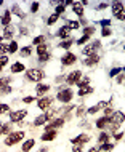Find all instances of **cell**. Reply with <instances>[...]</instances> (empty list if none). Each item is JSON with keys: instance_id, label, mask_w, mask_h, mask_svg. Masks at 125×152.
Instances as JSON below:
<instances>
[{"instance_id": "6da1fadb", "label": "cell", "mask_w": 125, "mask_h": 152, "mask_svg": "<svg viewBox=\"0 0 125 152\" xmlns=\"http://www.w3.org/2000/svg\"><path fill=\"white\" fill-rule=\"evenodd\" d=\"M58 94H56V99L58 101H61L62 104H68V102L72 101V98H74V91L71 88L68 87H58Z\"/></svg>"}, {"instance_id": "7a4b0ae2", "label": "cell", "mask_w": 125, "mask_h": 152, "mask_svg": "<svg viewBox=\"0 0 125 152\" xmlns=\"http://www.w3.org/2000/svg\"><path fill=\"white\" fill-rule=\"evenodd\" d=\"M24 136H26V133H24L23 130H19V131H13V133H10L8 136L5 138V146H15V144H18V142H21L24 139Z\"/></svg>"}, {"instance_id": "3957f363", "label": "cell", "mask_w": 125, "mask_h": 152, "mask_svg": "<svg viewBox=\"0 0 125 152\" xmlns=\"http://www.w3.org/2000/svg\"><path fill=\"white\" fill-rule=\"evenodd\" d=\"M45 77V72L42 71V69H29V71H26V79L29 82H35V83H40L42 80H43Z\"/></svg>"}, {"instance_id": "277c9868", "label": "cell", "mask_w": 125, "mask_h": 152, "mask_svg": "<svg viewBox=\"0 0 125 152\" xmlns=\"http://www.w3.org/2000/svg\"><path fill=\"white\" fill-rule=\"evenodd\" d=\"M112 15L119 21H125V5L122 2H112Z\"/></svg>"}, {"instance_id": "5b68a950", "label": "cell", "mask_w": 125, "mask_h": 152, "mask_svg": "<svg viewBox=\"0 0 125 152\" xmlns=\"http://www.w3.org/2000/svg\"><path fill=\"white\" fill-rule=\"evenodd\" d=\"M99 48H101V42H99V40H95L93 43L85 45V47H83V50H82V53L85 56H90V55H95L96 50H99Z\"/></svg>"}, {"instance_id": "8992f818", "label": "cell", "mask_w": 125, "mask_h": 152, "mask_svg": "<svg viewBox=\"0 0 125 152\" xmlns=\"http://www.w3.org/2000/svg\"><path fill=\"white\" fill-rule=\"evenodd\" d=\"M27 114H29V112H27L26 109L15 110V112L10 114V122H11V123H19V122H23V118H26Z\"/></svg>"}, {"instance_id": "52a82bcc", "label": "cell", "mask_w": 125, "mask_h": 152, "mask_svg": "<svg viewBox=\"0 0 125 152\" xmlns=\"http://www.w3.org/2000/svg\"><path fill=\"white\" fill-rule=\"evenodd\" d=\"M10 82H11V77H2V75H0V94L11 93Z\"/></svg>"}, {"instance_id": "ba28073f", "label": "cell", "mask_w": 125, "mask_h": 152, "mask_svg": "<svg viewBox=\"0 0 125 152\" xmlns=\"http://www.w3.org/2000/svg\"><path fill=\"white\" fill-rule=\"evenodd\" d=\"M107 118H109L111 123H115V125H122V123L125 122V114L122 112V110H114V112H112Z\"/></svg>"}, {"instance_id": "9c48e42d", "label": "cell", "mask_w": 125, "mask_h": 152, "mask_svg": "<svg viewBox=\"0 0 125 152\" xmlns=\"http://www.w3.org/2000/svg\"><path fill=\"white\" fill-rule=\"evenodd\" d=\"M82 77H83L82 71H79V69H77V71H72L68 77H66V82H68V85H77L79 82H80Z\"/></svg>"}, {"instance_id": "30bf717a", "label": "cell", "mask_w": 125, "mask_h": 152, "mask_svg": "<svg viewBox=\"0 0 125 152\" xmlns=\"http://www.w3.org/2000/svg\"><path fill=\"white\" fill-rule=\"evenodd\" d=\"M53 98L51 96H43V98H40L39 101H37V107L42 109V110H45V109H50L51 107V104H53Z\"/></svg>"}, {"instance_id": "8fae6325", "label": "cell", "mask_w": 125, "mask_h": 152, "mask_svg": "<svg viewBox=\"0 0 125 152\" xmlns=\"http://www.w3.org/2000/svg\"><path fill=\"white\" fill-rule=\"evenodd\" d=\"M66 118L64 117H60V118H53V120H50V123H47V126H45V131H50V130H56L60 128V126L64 125Z\"/></svg>"}, {"instance_id": "7c38bea8", "label": "cell", "mask_w": 125, "mask_h": 152, "mask_svg": "<svg viewBox=\"0 0 125 152\" xmlns=\"http://www.w3.org/2000/svg\"><path fill=\"white\" fill-rule=\"evenodd\" d=\"M90 141H91V136L87 134V133H82V134H79V136L71 139V142H72V144H77V146H83V144H87V142H90Z\"/></svg>"}, {"instance_id": "4fadbf2b", "label": "cell", "mask_w": 125, "mask_h": 152, "mask_svg": "<svg viewBox=\"0 0 125 152\" xmlns=\"http://www.w3.org/2000/svg\"><path fill=\"white\" fill-rule=\"evenodd\" d=\"M74 63H77V56L74 55V53L68 51V53H64V55L61 56V64L62 66H72Z\"/></svg>"}, {"instance_id": "5bb4252c", "label": "cell", "mask_w": 125, "mask_h": 152, "mask_svg": "<svg viewBox=\"0 0 125 152\" xmlns=\"http://www.w3.org/2000/svg\"><path fill=\"white\" fill-rule=\"evenodd\" d=\"M99 59H101V56H99V53H95V55H90V56H87L85 61H83V64L87 66V67H95L98 63H99Z\"/></svg>"}, {"instance_id": "9a60e30c", "label": "cell", "mask_w": 125, "mask_h": 152, "mask_svg": "<svg viewBox=\"0 0 125 152\" xmlns=\"http://www.w3.org/2000/svg\"><path fill=\"white\" fill-rule=\"evenodd\" d=\"M58 37H60L61 40H69L71 39V29L68 26H62L58 29Z\"/></svg>"}, {"instance_id": "2e32d148", "label": "cell", "mask_w": 125, "mask_h": 152, "mask_svg": "<svg viewBox=\"0 0 125 152\" xmlns=\"http://www.w3.org/2000/svg\"><path fill=\"white\" fill-rule=\"evenodd\" d=\"M72 13L77 15L79 18H83V5H82V2H74L72 3Z\"/></svg>"}, {"instance_id": "e0dca14e", "label": "cell", "mask_w": 125, "mask_h": 152, "mask_svg": "<svg viewBox=\"0 0 125 152\" xmlns=\"http://www.w3.org/2000/svg\"><path fill=\"white\" fill-rule=\"evenodd\" d=\"M48 91H50V85L37 83V87H35V93H37V96H43V94H47Z\"/></svg>"}, {"instance_id": "ac0fdd59", "label": "cell", "mask_w": 125, "mask_h": 152, "mask_svg": "<svg viewBox=\"0 0 125 152\" xmlns=\"http://www.w3.org/2000/svg\"><path fill=\"white\" fill-rule=\"evenodd\" d=\"M50 120V117H48V114L45 112V114H40L39 117H35V120H34V125L35 126H42V125H45Z\"/></svg>"}, {"instance_id": "d6986e66", "label": "cell", "mask_w": 125, "mask_h": 152, "mask_svg": "<svg viewBox=\"0 0 125 152\" xmlns=\"http://www.w3.org/2000/svg\"><path fill=\"white\" fill-rule=\"evenodd\" d=\"M58 136V133H56V130H50V131H45L43 134H42V141H45V142H48V141H53Z\"/></svg>"}, {"instance_id": "ffe728a7", "label": "cell", "mask_w": 125, "mask_h": 152, "mask_svg": "<svg viewBox=\"0 0 125 152\" xmlns=\"http://www.w3.org/2000/svg\"><path fill=\"white\" fill-rule=\"evenodd\" d=\"M2 26L3 27L11 26V10H5V13L2 16Z\"/></svg>"}, {"instance_id": "44dd1931", "label": "cell", "mask_w": 125, "mask_h": 152, "mask_svg": "<svg viewBox=\"0 0 125 152\" xmlns=\"http://www.w3.org/2000/svg\"><path fill=\"white\" fill-rule=\"evenodd\" d=\"M34 146H35V139L29 138V139H26V141L23 142V147H21V151H23V152H29Z\"/></svg>"}, {"instance_id": "7402d4cb", "label": "cell", "mask_w": 125, "mask_h": 152, "mask_svg": "<svg viewBox=\"0 0 125 152\" xmlns=\"http://www.w3.org/2000/svg\"><path fill=\"white\" fill-rule=\"evenodd\" d=\"M0 133L5 134V136H8L10 133H13V123L8 122V123H3V126L0 128Z\"/></svg>"}, {"instance_id": "603a6c76", "label": "cell", "mask_w": 125, "mask_h": 152, "mask_svg": "<svg viewBox=\"0 0 125 152\" xmlns=\"http://www.w3.org/2000/svg\"><path fill=\"white\" fill-rule=\"evenodd\" d=\"M3 39H7V40H11V37H15V27L13 26H8L3 29Z\"/></svg>"}, {"instance_id": "cb8c5ba5", "label": "cell", "mask_w": 125, "mask_h": 152, "mask_svg": "<svg viewBox=\"0 0 125 152\" xmlns=\"http://www.w3.org/2000/svg\"><path fill=\"white\" fill-rule=\"evenodd\" d=\"M107 123H109V118L103 115L101 118H98V120H96V128H99V130H104V128L107 126Z\"/></svg>"}, {"instance_id": "d4e9b609", "label": "cell", "mask_w": 125, "mask_h": 152, "mask_svg": "<svg viewBox=\"0 0 125 152\" xmlns=\"http://www.w3.org/2000/svg\"><path fill=\"white\" fill-rule=\"evenodd\" d=\"M24 64L23 63H13L11 64V72L13 74H19V72H24Z\"/></svg>"}, {"instance_id": "484cf974", "label": "cell", "mask_w": 125, "mask_h": 152, "mask_svg": "<svg viewBox=\"0 0 125 152\" xmlns=\"http://www.w3.org/2000/svg\"><path fill=\"white\" fill-rule=\"evenodd\" d=\"M31 53H32V47H31V45H26V47H23V48L19 50V55L23 56V58L31 56Z\"/></svg>"}, {"instance_id": "4316f807", "label": "cell", "mask_w": 125, "mask_h": 152, "mask_svg": "<svg viewBox=\"0 0 125 152\" xmlns=\"http://www.w3.org/2000/svg\"><path fill=\"white\" fill-rule=\"evenodd\" d=\"M114 147H115V144H112V142H106V144H99L98 149L101 152H111V151H114Z\"/></svg>"}, {"instance_id": "83f0119b", "label": "cell", "mask_w": 125, "mask_h": 152, "mask_svg": "<svg viewBox=\"0 0 125 152\" xmlns=\"http://www.w3.org/2000/svg\"><path fill=\"white\" fill-rule=\"evenodd\" d=\"M90 93H93V88L90 87H82V88H79V91H77V94L79 96H87V94H90Z\"/></svg>"}, {"instance_id": "f1b7e54d", "label": "cell", "mask_w": 125, "mask_h": 152, "mask_svg": "<svg viewBox=\"0 0 125 152\" xmlns=\"http://www.w3.org/2000/svg\"><path fill=\"white\" fill-rule=\"evenodd\" d=\"M98 142L99 144H106V142H109V134L106 133V131H101L98 136Z\"/></svg>"}, {"instance_id": "f546056e", "label": "cell", "mask_w": 125, "mask_h": 152, "mask_svg": "<svg viewBox=\"0 0 125 152\" xmlns=\"http://www.w3.org/2000/svg\"><path fill=\"white\" fill-rule=\"evenodd\" d=\"M45 42H47V37L45 35H37V37H34V40H32V43L34 45H45Z\"/></svg>"}, {"instance_id": "4dcf8cb0", "label": "cell", "mask_w": 125, "mask_h": 152, "mask_svg": "<svg viewBox=\"0 0 125 152\" xmlns=\"http://www.w3.org/2000/svg\"><path fill=\"white\" fill-rule=\"evenodd\" d=\"M11 15H16V16H19L21 19H23V18H26V16H24V13L21 11L19 5H13V7H11Z\"/></svg>"}, {"instance_id": "1f68e13d", "label": "cell", "mask_w": 125, "mask_h": 152, "mask_svg": "<svg viewBox=\"0 0 125 152\" xmlns=\"http://www.w3.org/2000/svg\"><path fill=\"white\" fill-rule=\"evenodd\" d=\"M72 43H74L72 39H69V40H61V43L58 45V47H60V48H64V50H69V48L72 47Z\"/></svg>"}, {"instance_id": "d6a6232c", "label": "cell", "mask_w": 125, "mask_h": 152, "mask_svg": "<svg viewBox=\"0 0 125 152\" xmlns=\"http://www.w3.org/2000/svg\"><path fill=\"white\" fill-rule=\"evenodd\" d=\"M16 51H18V42H16V40H11V42L8 43V53L13 55V53H16Z\"/></svg>"}, {"instance_id": "836d02e7", "label": "cell", "mask_w": 125, "mask_h": 152, "mask_svg": "<svg viewBox=\"0 0 125 152\" xmlns=\"http://www.w3.org/2000/svg\"><path fill=\"white\" fill-rule=\"evenodd\" d=\"M66 26H68L71 31H74V29H79V27H80V23H79V21H72V19H69V21H66Z\"/></svg>"}, {"instance_id": "e575fe53", "label": "cell", "mask_w": 125, "mask_h": 152, "mask_svg": "<svg viewBox=\"0 0 125 152\" xmlns=\"http://www.w3.org/2000/svg\"><path fill=\"white\" fill-rule=\"evenodd\" d=\"M76 115L77 117H83V115H87V107L83 104H80L79 107L76 109Z\"/></svg>"}, {"instance_id": "d590c367", "label": "cell", "mask_w": 125, "mask_h": 152, "mask_svg": "<svg viewBox=\"0 0 125 152\" xmlns=\"http://www.w3.org/2000/svg\"><path fill=\"white\" fill-rule=\"evenodd\" d=\"M88 85H90V77H82V79H80V82H79V83H77V87L79 88H82V87H88Z\"/></svg>"}, {"instance_id": "8d00e7d4", "label": "cell", "mask_w": 125, "mask_h": 152, "mask_svg": "<svg viewBox=\"0 0 125 152\" xmlns=\"http://www.w3.org/2000/svg\"><path fill=\"white\" fill-rule=\"evenodd\" d=\"M95 31H96V29H95L93 26H87V27H83V35H87V37H91V35L95 34Z\"/></svg>"}, {"instance_id": "74e56055", "label": "cell", "mask_w": 125, "mask_h": 152, "mask_svg": "<svg viewBox=\"0 0 125 152\" xmlns=\"http://www.w3.org/2000/svg\"><path fill=\"white\" fill-rule=\"evenodd\" d=\"M45 53H48V47L47 45H39V47H37V56H42V55H45Z\"/></svg>"}, {"instance_id": "f35d334b", "label": "cell", "mask_w": 125, "mask_h": 152, "mask_svg": "<svg viewBox=\"0 0 125 152\" xmlns=\"http://www.w3.org/2000/svg\"><path fill=\"white\" fill-rule=\"evenodd\" d=\"M51 59V55H50V51L48 53H45V55H42V56H39V63H48V61Z\"/></svg>"}, {"instance_id": "ab89813d", "label": "cell", "mask_w": 125, "mask_h": 152, "mask_svg": "<svg viewBox=\"0 0 125 152\" xmlns=\"http://www.w3.org/2000/svg\"><path fill=\"white\" fill-rule=\"evenodd\" d=\"M99 110H101V109H99V107H98V104H96V106H91V107L87 109V114H88V115H95V114H98V112H99Z\"/></svg>"}, {"instance_id": "60d3db41", "label": "cell", "mask_w": 125, "mask_h": 152, "mask_svg": "<svg viewBox=\"0 0 125 152\" xmlns=\"http://www.w3.org/2000/svg\"><path fill=\"white\" fill-rule=\"evenodd\" d=\"M64 10H66L64 3H58V5H56V10H55V15H58V16H61L62 13H64Z\"/></svg>"}, {"instance_id": "b9f144b4", "label": "cell", "mask_w": 125, "mask_h": 152, "mask_svg": "<svg viewBox=\"0 0 125 152\" xmlns=\"http://www.w3.org/2000/svg\"><path fill=\"white\" fill-rule=\"evenodd\" d=\"M120 72H122V69H120V67H114V69H111V71H109V77H111V79H114V77H117Z\"/></svg>"}, {"instance_id": "7bdbcfd3", "label": "cell", "mask_w": 125, "mask_h": 152, "mask_svg": "<svg viewBox=\"0 0 125 152\" xmlns=\"http://www.w3.org/2000/svg\"><path fill=\"white\" fill-rule=\"evenodd\" d=\"M58 19H60V16L53 13V15H51V16H50V18L47 19V24H48V26H51V24H55V23L58 21Z\"/></svg>"}, {"instance_id": "ee69618b", "label": "cell", "mask_w": 125, "mask_h": 152, "mask_svg": "<svg viewBox=\"0 0 125 152\" xmlns=\"http://www.w3.org/2000/svg\"><path fill=\"white\" fill-rule=\"evenodd\" d=\"M10 112V106L8 104H0V115L2 114H8Z\"/></svg>"}, {"instance_id": "f6af8a7d", "label": "cell", "mask_w": 125, "mask_h": 152, "mask_svg": "<svg viewBox=\"0 0 125 152\" xmlns=\"http://www.w3.org/2000/svg\"><path fill=\"white\" fill-rule=\"evenodd\" d=\"M5 53H8V45L0 43V56H5Z\"/></svg>"}, {"instance_id": "bcb514c9", "label": "cell", "mask_w": 125, "mask_h": 152, "mask_svg": "<svg viewBox=\"0 0 125 152\" xmlns=\"http://www.w3.org/2000/svg\"><path fill=\"white\" fill-rule=\"evenodd\" d=\"M39 8H40V3L32 2L31 3V13H37V11H39Z\"/></svg>"}, {"instance_id": "7dc6e473", "label": "cell", "mask_w": 125, "mask_h": 152, "mask_svg": "<svg viewBox=\"0 0 125 152\" xmlns=\"http://www.w3.org/2000/svg\"><path fill=\"white\" fill-rule=\"evenodd\" d=\"M8 63H10V59H8L7 55H5V56H0V66H2V67H5Z\"/></svg>"}, {"instance_id": "c3c4849f", "label": "cell", "mask_w": 125, "mask_h": 152, "mask_svg": "<svg viewBox=\"0 0 125 152\" xmlns=\"http://www.w3.org/2000/svg\"><path fill=\"white\" fill-rule=\"evenodd\" d=\"M112 34V31L109 29V27H103V31H101V37H109Z\"/></svg>"}, {"instance_id": "681fc988", "label": "cell", "mask_w": 125, "mask_h": 152, "mask_svg": "<svg viewBox=\"0 0 125 152\" xmlns=\"http://www.w3.org/2000/svg\"><path fill=\"white\" fill-rule=\"evenodd\" d=\"M88 40H90V37H87V35H83V37H80V39H79L77 40V45H83V43H87V42H88Z\"/></svg>"}, {"instance_id": "f907efd6", "label": "cell", "mask_w": 125, "mask_h": 152, "mask_svg": "<svg viewBox=\"0 0 125 152\" xmlns=\"http://www.w3.org/2000/svg\"><path fill=\"white\" fill-rule=\"evenodd\" d=\"M34 101H35L34 96H24V99H23L24 104H31V102H34Z\"/></svg>"}, {"instance_id": "816d5d0a", "label": "cell", "mask_w": 125, "mask_h": 152, "mask_svg": "<svg viewBox=\"0 0 125 152\" xmlns=\"http://www.w3.org/2000/svg\"><path fill=\"white\" fill-rule=\"evenodd\" d=\"M115 82L117 83H125V75H117L115 77Z\"/></svg>"}, {"instance_id": "f5cc1de1", "label": "cell", "mask_w": 125, "mask_h": 152, "mask_svg": "<svg viewBox=\"0 0 125 152\" xmlns=\"http://www.w3.org/2000/svg\"><path fill=\"white\" fill-rule=\"evenodd\" d=\"M109 23H111V21H109V19H103V21H101V23H99V24H101V26H103V27H109Z\"/></svg>"}, {"instance_id": "db71d44e", "label": "cell", "mask_w": 125, "mask_h": 152, "mask_svg": "<svg viewBox=\"0 0 125 152\" xmlns=\"http://www.w3.org/2000/svg\"><path fill=\"white\" fill-rule=\"evenodd\" d=\"M72 152H82V146L74 144V146H72Z\"/></svg>"}, {"instance_id": "11a10c76", "label": "cell", "mask_w": 125, "mask_h": 152, "mask_svg": "<svg viewBox=\"0 0 125 152\" xmlns=\"http://www.w3.org/2000/svg\"><path fill=\"white\" fill-rule=\"evenodd\" d=\"M124 138V133H115L114 134V139H117V141H119V139H122Z\"/></svg>"}, {"instance_id": "9f6ffc18", "label": "cell", "mask_w": 125, "mask_h": 152, "mask_svg": "<svg viewBox=\"0 0 125 152\" xmlns=\"http://www.w3.org/2000/svg\"><path fill=\"white\" fill-rule=\"evenodd\" d=\"M90 126L91 125H90V123H87V122H82L80 123V128H90Z\"/></svg>"}, {"instance_id": "6f0895ef", "label": "cell", "mask_w": 125, "mask_h": 152, "mask_svg": "<svg viewBox=\"0 0 125 152\" xmlns=\"http://www.w3.org/2000/svg\"><path fill=\"white\" fill-rule=\"evenodd\" d=\"M104 8H107V3H99L98 5V10H104Z\"/></svg>"}, {"instance_id": "680465c9", "label": "cell", "mask_w": 125, "mask_h": 152, "mask_svg": "<svg viewBox=\"0 0 125 152\" xmlns=\"http://www.w3.org/2000/svg\"><path fill=\"white\" fill-rule=\"evenodd\" d=\"M88 152H99V149H98V147H91Z\"/></svg>"}, {"instance_id": "91938a15", "label": "cell", "mask_w": 125, "mask_h": 152, "mask_svg": "<svg viewBox=\"0 0 125 152\" xmlns=\"http://www.w3.org/2000/svg\"><path fill=\"white\" fill-rule=\"evenodd\" d=\"M39 152H48V149H47V147H42V149H40Z\"/></svg>"}, {"instance_id": "94428289", "label": "cell", "mask_w": 125, "mask_h": 152, "mask_svg": "<svg viewBox=\"0 0 125 152\" xmlns=\"http://www.w3.org/2000/svg\"><path fill=\"white\" fill-rule=\"evenodd\" d=\"M2 40H3V35H2V34H0V43H2Z\"/></svg>"}, {"instance_id": "6125c7cd", "label": "cell", "mask_w": 125, "mask_h": 152, "mask_svg": "<svg viewBox=\"0 0 125 152\" xmlns=\"http://www.w3.org/2000/svg\"><path fill=\"white\" fill-rule=\"evenodd\" d=\"M2 126H3V123H2V122H0V128H2Z\"/></svg>"}, {"instance_id": "be15d7a7", "label": "cell", "mask_w": 125, "mask_h": 152, "mask_svg": "<svg viewBox=\"0 0 125 152\" xmlns=\"http://www.w3.org/2000/svg\"><path fill=\"white\" fill-rule=\"evenodd\" d=\"M2 69H3V67H2V66H0V72H2Z\"/></svg>"}, {"instance_id": "e7e4bbea", "label": "cell", "mask_w": 125, "mask_h": 152, "mask_svg": "<svg viewBox=\"0 0 125 152\" xmlns=\"http://www.w3.org/2000/svg\"><path fill=\"white\" fill-rule=\"evenodd\" d=\"M124 50H125V45H124Z\"/></svg>"}, {"instance_id": "03108f58", "label": "cell", "mask_w": 125, "mask_h": 152, "mask_svg": "<svg viewBox=\"0 0 125 152\" xmlns=\"http://www.w3.org/2000/svg\"><path fill=\"white\" fill-rule=\"evenodd\" d=\"M0 136H2V133H0Z\"/></svg>"}, {"instance_id": "003e7915", "label": "cell", "mask_w": 125, "mask_h": 152, "mask_svg": "<svg viewBox=\"0 0 125 152\" xmlns=\"http://www.w3.org/2000/svg\"><path fill=\"white\" fill-rule=\"evenodd\" d=\"M124 75H125V74H124Z\"/></svg>"}]
</instances>
